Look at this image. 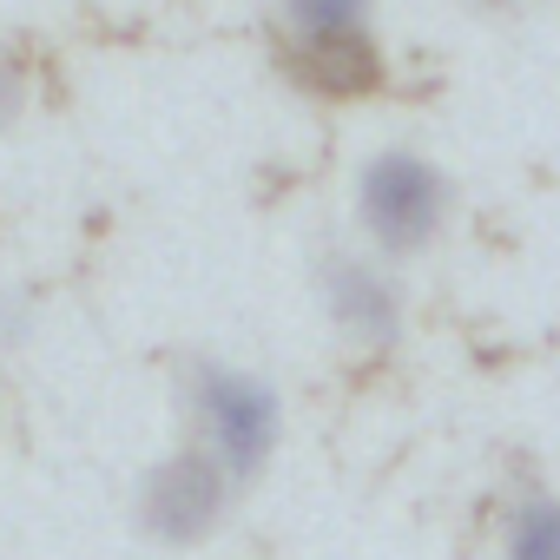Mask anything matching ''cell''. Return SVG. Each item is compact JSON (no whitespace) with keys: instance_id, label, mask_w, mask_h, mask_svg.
Returning <instances> with one entry per match:
<instances>
[{"instance_id":"6da1fadb","label":"cell","mask_w":560,"mask_h":560,"mask_svg":"<svg viewBox=\"0 0 560 560\" xmlns=\"http://www.w3.org/2000/svg\"><path fill=\"white\" fill-rule=\"evenodd\" d=\"M185 416H191V448L211 455L231 488H250L284 442V402L277 389L237 363H191L185 370Z\"/></svg>"},{"instance_id":"7a4b0ae2","label":"cell","mask_w":560,"mask_h":560,"mask_svg":"<svg viewBox=\"0 0 560 560\" xmlns=\"http://www.w3.org/2000/svg\"><path fill=\"white\" fill-rule=\"evenodd\" d=\"M448 211H455V191H448V178L429 152L383 145V152L363 159V172H357V231H363L370 257L402 264V257L435 250L442 231H448Z\"/></svg>"},{"instance_id":"3957f363","label":"cell","mask_w":560,"mask_h":560,"mask_svg":"<svg viewBox=\"0 0 560 560\" xmlns=\"http://www.w3.org/2000/svg\"><path fill=\"white\" fill-rule=\"evenodd\" d=\"M231 501H237L231 475H224L211 455H198V448L185 442V448H172L165 462L145 468L132 514H139V534L159 540V547H205V540L224 527Z\"/></svg>"},{"instance_id":"277c9868","label":"cell","mask_w":560,"mask_h":560,"mask_svg":"<svg viewBox=\"0 0 560 560\" xmlns=\"http://www.w3.org/2000/svg\"><path fill=\"white\" fill-rule=\"evenodd\" d=\"M317 291H324V317L343 343L357 350H396L409 330V298H402V277L370 257V250H330L317 264Z\"/></svg>"},{"instance_id":"5b68a950","label":"cell","mask_w":560,"mask_h":560,"mask_svg":"<svg viewBox=\"0 0 560 560\" xmlns=\"http://www.w3.org/2000/svg\"><path fill=\"white\" fill-rule=\"evenodd\" d=\"M284 73L311 100L350 106V100H370L389 67H383L376 34H330V40H284Z\"/></svg>"},{"instance_id":"8992f818","label":"cell","mask_w":560,"mask_h":560,"mask_svg":"<svg viewBox=\"0 0 560 560\" xmlns=\"http://www.w3.org/2000/svg\"><path fill=\"white\" fill-rule=\"evenodd\" d=\"M501 560H560V494L534 488L501 521Z\"/></svg>"},{"instance_id":"52a82bcc","label":"cell","mask_w":560,"mask_h":560,"mask_svg":"<svg viewBox=\"0 0 560 560\" xmlns=\"http://www.w3.org/2000/svg\"><path fill=\"white\" fill-rule=\"evenodd\" d=\"M284 40H330V34H376V0H277Z\"/></svg>"},{"instance_id":"ba28073f","label":"cell","mask_w":560,"mask_h":560,"mask_svg":"<svg viewBox=\"0 0 560 560\" xmlns=\"http://www.w3.org/2000/svg\"><path fill=\"white\" fill-rule=\"evenodd\" d=\"M21 113H27V67H21V54L0 47V132H8Z\"/></svg>"},{"instance_id":"9c48e42d","label":"cell","mask_w":560,"mask_h":560,"mask_svg":"<svg viewBox=\"0 0 560 560\" xmlns=\"http://www.w3.org/2000/svg\"><path fill=\"white\" fill-rule=\"evenodd\" d=\"M468 8H481V14H514V8H527V0H468Z\"/></svg>"}]
</instances>
